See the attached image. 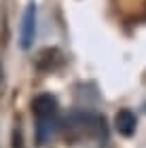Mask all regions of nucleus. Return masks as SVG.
I'll use <instances>...</instances> for the list:
<instances>
[{
    "mask_svg": "<svg viewBox=\"0 0 146 148\" xmlns=\"http://www.w3.org/2000/svg\"><path fill=\"white\" fill-rule=\"evenodd\" d=\"M32 114H34V125H36V142L38 144H47L53 131L57 127V102L55 97L47 95H36L32 102Z\"/></svg>",
    "mask_w": 146,
    "mask_h": 148,
    "instance_id": "obj_1",
    "label": "nucleus"
},
{
    "mask_svg": "<svg viewBox=\"0 0 146 148\" xmlns=\"http://www.w3.org/2000/svg\"><path fill=\"white\" fill-rule=\"evenodd\" d=\"M34 36H36V9H34V4H30L23 15V21H21V47L23 49L32 47Z\"/></svg>",
    "mask_w": 146,
    "mask_h": 148,
    "instance_id": "obj_2",
    "label": "nucleus"
},
{
    "mask_svg": "<svg viewBox=\"0 0 146 148\" xmlns=\"http://www.w3.org/2000/svg\"><path fill=\"white\" fill-rule=\"evenodd\" d=\"M136 125H138V119H136V114L131 112V110L123 108V110L117 112V116H114V127H117V131L121 133V136H125V138L134 136Z\"/></svg>",
    "mask_w": 146,
    "mask_h": 148,
    "instance_id": "obj_3",
    "label": "nucleus"
},
{
    "mask_svg": "<svg viewBox=\"0 0 146 148\" xmlns=\"http://www.w3.org/2000/svg\"><path fill=\"white\" fill-rule=\"evenodd\" d=\"M13 148H23V133L19 125L13 129Z\"/></svg>",
    "mask_w": 146,
    "mask_h": 148,
    "instance_id": "obj_4",
    "label": "nucleus"
}]
</instances>
